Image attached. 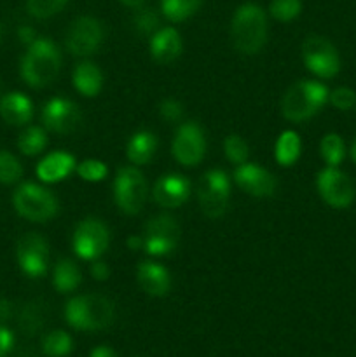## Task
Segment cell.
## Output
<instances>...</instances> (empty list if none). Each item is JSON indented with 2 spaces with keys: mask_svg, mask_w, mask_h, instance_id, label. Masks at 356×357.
<instances>
[{
  "mask_svg": "<svg viewBox=\"0 0 356 357\" xmlns=\"http://www.w3.org/2000/svg\"><path fill=\"white\" fill-rule=\"evenodd\" d=\"M330 91L316 80H300L283 96L281 110L286 121L304 122L316 115L327 105Z\"/></svg>",
  "mask_w": 356,
  "mask_h": 357,
  "instance_id": "cell-4",
  "label": "cell"
},
{
  "mask_svg": "<svg viewBox=\"0 0 356 357\" xmlns=\"http://www.w3.org/2000/svg\"><path fill=\"white\" fill-rule=\"evenodd\" d=\"M150 54L159 63H173L181 54V38L175 28H163L150 38Z\"/></svg>",
  "mask_w": 356,
  "mask_h": 357,
  "instance_id": "cell-20",
  "label": "cell"
},
{
  "mask_svg": "<svg viewBox=\"0 0 356 357\" xmlns=\"http://www.w3.org/2000/svg\"><path fill=\"white\" fill-rule=\"evenodd\" d=\"M42 324H44V310H42V307L37 305L35 302L24 305L20 314L21 330L28 335H34L40 330Z\"/></svg>",
  "mask_w": 356,
  "mask_h": 357,
  "instance_id": "cell-30",
  "label": "cell"
},
{
  "mask_svg": "<svg viewBox=\"0 0 356 357\" xmlns=\"http://www.w3.org/2000/svg\"><path fill=\"white\" fill-rule=\"evenodd\" d=\"M16 257L21 271L28 278H42L45 274V271H47L49 248L44 237L38 236V234H24L17 241Z\"/></svg>",
  "mask_w": 356,
  "mask_h": 357,
  "instance_id": "cell-14",
  "label": "cell"
},
{
  "mask_svg": "<svg viewBox=\"0 0 356 357\" xmlns=\"http://www.w3.org/2000/svg\"><path fill=\"white\" fill-rule=\"evenodd\" d=\"M66 2L68 0H28L27 6L31 16L38 17V20H45V17H51L56 13H59Z\"/></svg>",
  "mask_w": 356,
  "mask_h": 357,
  "instance_id": "cell-34",
  "label": "cell"
},
{
  "mask_svg": "<svg viewBox=\"0 0 356 357\" xmlns=\"http://www.w3.org/2000/svg\"><path fill=\"white\" fill-rule=\"evenodd\" d=\"M180 227L170 215H157L147 223L143 250L152 257H164L177 248Z\"/></svg>",
  "mask_w": 356,
  "mask_h": 357,
  "instance_id": "cell-11",
  "label": "cell"
},
{
  "mask_svg": "<svg viewBox=\"0 0 356 357\" xmlns=\"http://www.w3.org/2000/svg\"><path fill=\"white\" fill-rule=\"evenodd\" d=\"M2 35H3V31H2V24H0V40H2Z\"/></svg>",
  "mask_w": 356,
  "mask_h": 357,
  "instance_id": "cell-47",
  "label": "cell"
},
{
  "mask_svg": "<svg viewBox=\"0 0 356 357\" xmlns=\"http://www.w3.org/2000/svg\"><path fill=\"white\" fill-rule=\"evenodd\" d=\"M17 35H20L21 42H23V44H27V45H30L31 42H34L35 38H37V35H35L34 28H30V26H21L20 31H17Z\"/></svg>",
  "mask_w": 356,
  "mask_h": 357,
  "instance_id": "cell-42",
  "label": "cell"
},
{
  "mask_svg": "<svg viewBox=\"0 0 356 357\" xmlns=\"http://www.w3.org/2000/svg\"><path fill=\"white\" fill-rule=\"evenodd\" d=\"M234 181L253 197H269L276 190V178L267 169L255 164H239L234 171Z\"/></svg>",
  "mask_w": 356,
  "mask_h": 357,
  "instance_id": "cell-16",
  "label": "cell"
},
{
  "mask_svg": "<svg viewBox=\"0 0 356 357\" xmlns=\"http://www.w3.org/2000/svg\"><path fill=\"white\" fill-rule=\"evenodd\" d=\"M119 2L121 3H124V6H128V7H140L143 3V0H119Z\"/></svg>",
  "mask_w": 356,
  "mask_h": 357,
  "instance_id": "cell-45",
  "label": "cell"
},
{
  "mask_svg": "<svg viewBox=\"0 0 356 357\" xmlns=\"http://www.w3.org/2000/svg\"><path fill=\"white\" fill-rule=\"evenodd\" d=\"M318 192L328 206L346 209L355 201V185L346 173L337 167H325L316 176Z\"/></svg>",
  "mask_w": 356,
  "mask_h": 357,
  "instance_id": "cell-10",
  "label": "cell"
},
{
  "mask_svg": "<svg viewBox=\"0 0 356 357\" xmlns=\"http://www.w3.org/2000/svg\"><path fill=\"white\" fill-rule=\"evenodd\" d=\"M77 173L86 181H101L108 174V167L101 160L86 159L77 166Z\"/></svg>",
  "mask_w": 356,
  "mask_h": 357,
  "instance_id": "cell-35",
  "label": "cell"
},
{
  "mask_svg": "<svg viewBox=\"0 0 356 357\" xmlns=\"http://www.w3.org/2000/svg\"><path fill=\"white\" fill-rule=\"evenodd\" d=\"M152 194L154 201L163 208H178L188 199L191 183L181 174H166L156 181Z\"/></svg>",
  "mask_w": 356,
  "mask_h": 357,
  "instance_id": "cell-17",
  "label": "cell"
},
{
  "mask_svg": "<svg viewBox=\"0 0 356 357\" xmlns=\"http://www.w3.org/2000/svg\"><path fill=\"white\" fill-rule=\"evenodd\" d=\"M300 149H302V143H300L299 135L295 131H290V129L283 131L274 146L276 160L285 167L292 166L300 157Z\"/></svg>",
  "mask_w": 356,
  "mask_h": 357,
  "instance_id": "cell-25",
  "label": "cell"
},
{
  "mask_svg": "<svg viewBox=\"0 0 356 357\" xmlns=\"http://www.w3.org/2000/svg\"><path fill=\"white\" fill-rule=\"evenodd\" d=\"M302 59L307 70L320 79H332L341 70V56L325 37H307L302 44Z\"/></svg>",
  "mask_w": 356,
  "mask_h": 357,
  "instance_id": "cell-8",
  "label": "cell"
},
{
  "mask_svg": "<svg viewBox=\"0 0 356 357\" xmlns=\"http://www.w3.org/2000/svg\"><path fill=\"white\" fill-rule=\"evenodd\" d=\"M171 150H173V157L181 166H198L206 152V139L202 129L195 122L181 124L175 132Z\"/></svg>",
  "mask_w": 356,
  "mask_h": 357,
  "instance_id": "cell-13",
  "label": "cell"
},
{
  "mask_svg": "<svg viewBox=\"0 0 356 357\" xmlns=\"http://www.w3.org/2000/svg\"><path fill=\"white\" fill-rule=\"evenodd\" d=\"M114 192L119 209L126 215H136L142 211L147 201V181L142 171L135 166L121 167L115 176Z\"/></svg>",
  "mask_w": 356,
  "mask_h": 357,
  "instance_id": "cell-7",
  "label": "cell"
},
{
  "mask_svg": "<svg viewBox=\"0 0 356 357\" xmlns=\"http://www.w3.org/2000/svg\"><path fill=\"white\" fill-rule=\"evenodd\" d=\"M0 115L10 126H23L34 117V105L23 93H9L0 100Z\"/></svg>",
  "mask_w": 356,
  "mask_h": 357,
  "instance_id": "cell-21",
  "label": "cell"
},
{
  "mask_svg": "<svg viewBox=\"0 0 356 357\" xmlns=\"http://www.w3.org/2000/svg\"><path fill=\"white\" fill-rule=\"evenodd\" d=\"M14 208L23 218L30 222H47L58 213V199L47 190L35 183L20 185L14 192Z\"/></svg>",
  "mask_w": 356,
  "mask_h": 357,
  "instance_id": "cell-5",
  "label": "cell"
},
{
  "mask_svg": "<svg viewBox=\"0 0 356 357\" xmlns=\"http://www.w3.org/2000/svg\"><path fill=\"white\" fill-rule=\"evenodd\" d=\"M10 316H13V303L0 296V323L10 319Z\"/></svg>",
  "mask_w": 356,
  "mask_h": 357,
  "instance_id": "cell-41",
  "label": "cell"
},
{
  "mask_svg": "<svg viewBox=\"0 0 356 357\" xmlns=\"http://www.w3.org/2000/svg\"><path fill=\"white\" fill-rule=\"evenodd\" d=\"M14 345L13 331L7 330L6 326H0V357H6Z\"/></svg>",
  "mask_w": 356,
  "mask_h": 357,
  "instance_id": "cell-39",
  "label": "cell"
},
{
  "mask_svg": "<svg viewBox=\"0 0 356 357\" xmlns=\"http://www.w3.org/2000/svg\"><path fill=\"white\" fill-rule=\"evenodd\" d=\"M73 86L80 94L87 98L96 96L103 86V75L94 63H79L73 70Z\"/></svg>",
  "mask_w": 356,
  "mask_h": 357,
  "instance_id": "cell-22",
  "label": "cell"
},
{
  "mask_svg": "<svg viewBox=\"0 0 356 357\" xmlns=\"http://www.w3.org/2000/svg\"><path fill=\"white\" fill-rule=\"evenodd\" d=\"M320 152L325 162L330 167H337L346 157V145L344 139L335 132H328L323 136L320 143Z\"/></svg>",
  "mask_w": 356,
  "mask_h": 357,
  "instance_id": "cell-26",
  "label": "cell"
},
{
  "mask_svg": "<svg viewBox=\"0 0 356 357\" xmlns=\"http://www.w3.org/2000/svg\"><path fill=\"white\" fill-rule=\"evenodd\" d=\"M103 42V26L91 16L77 17L66 31V47L73 56H89Z\"/></svg>",
  "mask_w": 356,
  "mask_h": 357,
  "instance_id": "cell-12",
  "label": "cell"
},
{
  "mask_svg": "<svg viewBox=\"0 0 356 357\" xmlns=\"http://www.w3.org/2000/svg\"><path fill=\"white\" fill-rule=\"evenodd\" d=\"M91 275H93V279H96V281H105V279H108V275H110V268L107 267L105 261L94 260L93 265H91Z\"/></svg>",
  "mask_w": 356,
  "mask_h": 357,
  "instance_id": "cell-40",
  "label": "cell"
},
{
  "mask_svg": "<svg viewBox=\"0 0 356 357\" xmlns=\"http://www.w3.org/2000/svg\"><path fill=\"white\" fill-rule=\"evenodd\" d=\"M223 152H225L227 159L232 164H244L250 155V149H248L246 142H244L241 136L230 135L227 136L225 142H223Z\"/></svg>",
  "mask_w": 356,
  "mask_h": 357,
  "instance_id": "cell-32",
  "label": "cell"
},
{
  "mask_svg": "<svg viewBox=\"0 0 356 357\" xmlns=\"http://www.w3.org/2000/svg\"><path fill=\"white\" fill-rule=\"evenodd\" d=\"M202 0H161V9L170 21H185L201 7Z\"/></svg>",
  "mask_w": 356,
  "mask_h": 357,
  "instance_id": "cell-27",
  "label": "cell"
},
{
  "mask_svg": "<svg viewBox=\"0 0 356 357\" xmlns=\"http://www.w3.org/2000/svg\"><path fill=\"white\" fill-rule=\"evenodd\" d=\"M82 121L79 107L73 101L63 100V98H52L42 108V122L49 131L68 135L75 131Z\"/></svg>",
  "mask_w": 356,
  "mask_h": 357,
  "instance_id": "cell-15",
  "label": "cell"
},
{
  "mask_svg": "<svg viewBox=\"0 0 356 357\" xmlns=\"http://www.w3.org/2000/svg\"><path fill=\"white\" fill-rule=\"evenodd\" d=\"M23 174V166L13 153L0 150V183H16Z\"/></svg>",
  "mask_w": 356,
  "mask_h": 357,
  "instance_id": "cell-31",
  "label": "cell"
},
{
  "mask_svg": "<svg viewBox=\"0 0 356 357\" xmlns=\"http://www.w3.org/2000/svg\"><path fill=\"white\" fill-rule=\"evenodd\" d=\"M114 316V303L103 295L75 296L65 307V317L70 326L82 331L105 330L112 324Z\"/></svg>",
  "mask_w": 356,
  "mask_h": 357,
  "instance_id": "cell-3",
  "label": "cell"
},
{
  "mask_svg": "<svg viewBox=\"0 0 356 357\" xmlns=\"http://www.w3.org/2000/svg\"><path fill=\"white\" fill-rule=\"evenodd\" d=\"M89 357H117V356H115V352L112 351L110 347H107V345H101V347L93 349Z\"/></svg>",
  "mask_w": 356,
  "mask_h": 357,
  "instance_id": "cell-43",
  "label": "cell"
},
{
  "mask_svg": "<svg viewBox=\"0 0 356 357\" xmlns=\"http://www.w3.org/2000/svg\"><path fill=\"white\" fill-rule=\"evenodd\" d=\"M159 24V17L152 9H142L135 16V26L140 33H152Z\"/></svg>",
  "mask_w": 356,
  "mask_h": 357,
  "instance_id": "cell-37",
  "label": "cell"
},
{
  "mask_svg": "<svg viewBox=\"0 0 356 357\" xmlns=\"http://www.w3.org/2000/svg\"><path fill=\"white\" fill-rule=\"evenodd\" d=\"M328 101H330L337 110H351L356 105V93L353 89H349V87H337V89H334L330 93Z\"/></svg>",
  "mask_w": 356,
  "mask_h": 357,
  "instance_id": "cell-36",
  "label": "cell"
},
{
  "mask_svg": "<svg viewBox=\"0 0 356 357\" xmlns=\"http://www.w3.org/2000/svg\"><path fill=\"white\" fill-rule=\"evenodd\" d=\"M156 150V136L150 131H138L131 136V139H129L126 153H128V159L131 160L135 166H143V164H147L152 159Z\"/></svg>",
  "mask_w": 356,
  "mask_h": 357,
  "instance_id": "cell-23",
  "label": "cell"
},
{
  "mask_svg": "<svg viewBox=\"0 0 356 357\" xmlns=\"http://www.w3.org/2000/svg\"><path fill=\"white\" fill-rule=\"evenodd\" d=\"M136 281L140 288L150 296H164L171 288L170 272L154 261H142L136 271Z\"/></svg>",
  "mask_w": 356,
  "mask_h": 357,
  "instance_id": "cell-18",
  "label": "cell"
},
{
  "mask_svg": "<svg viewBox=\"0 0 356 357\" xmlns=\"http://www.w3.org/2000/svg\"><path fill=\"white\" fill-rule=\"evenodd\" d=\"M108 243V229L96 218L82 220L73 232V250L82 260H98L107 251Z\"/></svg>",
  "mask_w": 356,
  "mask_h": 357,
  "instance_id": "cell-9",
  "label": "cell"
},
{
  "mask_svg": "<svg viewBox=\"0 0 356 357\" xmlns=\"http://www.w3.org/2000/svg\"><path fill=\"white\" fill-rule=\"evenodd\" d=\"M45 145H47V136H45L44 129L37 128V126H31L27 131L21 132L20 139H17L21 153L28 157L38 155L45 149Z\"/></svg>",
  "mask_w": 356,
  "mask_h": 357,
  "instance_id": "cell-28",
  "label": "cell"
},
{
  "mask_svg": "<svg viewBox=\"0 0 356 357\" xmlns=\"http://www.w3.org/2000/svg\"><path fill=\"white\" fill-rule=\"evenodd\" d=\"M128 248H129V250H133V251H138L140 248H143V237H136V236L129 237Z\"/></svg>",
  "mask_w": 356,
  "mask_h": 357,
  "instance_id": "cell-44",
  "label": "cell"
},
{
  "mask_svg": "<svg viewBox=\"0 0 356 357\" xmlns=\"http://www.w3.org/2000/svg\"><path fill=\"white\" fill-rule=\"evenodd\" d=\"M75 159L66 152H52L38 162L37 176L44 183H58L75 169Z\"/></svg>",
  "mask_w": 356,
  "mask_h": 357,
  "instance_id": "cell-19",
  "label": "cell"
},
{
  "mask_svg": "<svg viewBox=\"0 0 356 357\" xmlns=\"http://www.w3.org/2000/svg\"><path fill=\"white\" fill-rule=\"evenodd\" d=\"M351 159H353V162L356 164V139L353 142V146H351Z\"/></svg>",
  "mask_w": 356,
  "mask_h": 357,
  "instance_id": "cell-46",
  "label": "cell"
},
{
  "mask_svg": "<svg viewBox=\"0 0 356 357\" xmlns=\"http://www.w3.org/2000/svg\"><path fill=\"white\" fill-rule=\"evenodd\" d=\"M56 289L59 293H70L77 289V286L82 281L79 267L68 258H61L54 267V275H52Z\"/></svg>",
  "mask_w": 356,
  "mask_h": 357,
  "instance_id": "cell-24",
  "label": "cell"
},
{
  "mask_svg": "<svg viewBox=\"0 0 356 357\" xmlns=\"http://www.w3.org/2000/svg\"><path fill=\"white\" fill-rule=\"evenodd\" d=\"M234 47L243 54H257L267 40V17L257 3H243L230 23Z\"/></svg>",
  "mask_w": 356,
  "mask_h": 357,
  "instance_id": "cell-2",
  "label": "cell"
},
{
  "mask_svg": "<svg viewBox=\"0 0 356 357\" xmlns=\"http://www.w3.org/2000/svg\"><path fill=\"white\" fill-rule=\"evenodd\" d=\"M230 195V178L225 171L212 169L201 178L198 187V199L205 216L215 220L227 211Z\"/></svg>",
  "mask_w": 356,
  "mask_h": 357,
  "instance_id": "cell-6",
  "label": "cell"
},
{
  "mask_svg": "<svg viewBox=\"0 0 356 357\" xmlns=\"http://www.w3.org/2000/svg\"><path fill=\"white\" fill-rule=\"evenodd\" d=\"M61 68V52L54 42L37 37L28 45L21 59V77L30 87H45L58 77Z\"/></svg>",
  "mask_w": 356,
  "mask_h": 357,
  "instance_id": "cell-1",
  "label": "cell"
},
{
  "mask_svg": "<svg viewBox=\"0 0 356 357\" xmlns=\"http://www.w3.org/2000/svg\"><path fill=\"white\" fill-rule=\"evenodd\" d=\"M73 342L70 338L68 333L61 330L51 331L49 335H45V338L42 340V351L51 357H63L72 352Z\"/></svg>",
  "mask_w": 356,
  "mask_h": 357,
  "instance_id": "cell-29",
  "label": "cell"
},
{
  "mask_svg": "<svg viewBox=\"0 0 356 357\" xmlns=\"http://www.w3.org/2000/svg\"><path fill=\"white\" fill-rule=\"evenodd\" d=\"M302 10V2L300 0H272L271 14L278 21H292Z\"/></svg>",
  "mask_w": 356,
  "mask_h": 357,
  "instance_id": "cell-33",
  "label": "cell"
},
{
  "mask_svg": "<svg viewBox=\"0 0 356 357\" xmlns=\"http://www.w3.org/2000/svg\"><path fill=\"white\" fill-rule=\"evenodd\" d=\"M159 115L164 119V121L177 122V121H180L181 115H184V107H181L180 101L166 100L161 103Z\"/></svg>",
  "mask_w": 356,
  "mask_h": 357,
  "instance_id": "cell-38",
  "label": "cell"
}]
</instances>
